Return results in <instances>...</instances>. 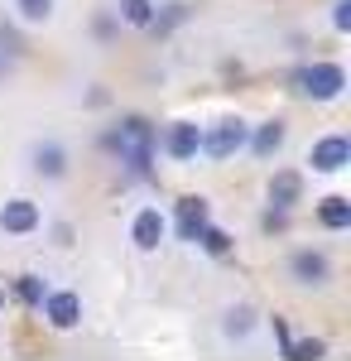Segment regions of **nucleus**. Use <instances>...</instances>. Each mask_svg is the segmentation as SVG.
Segmentation results:
<instances>
[{
    "label": "nucleus",
    "mask_w": 351,
    "mask_h": 361,
    "mask_svg": "<svg viewBox=\"0 0 351 361\" xmlns=\"http://www.w3.org/2000/svg\"><path fill=\"white\" fill-rule=\"evenodd\" d=\"M289 279H294L298 289H327V279H332L327 250H313V246L294 250V255H289Z\"/></svg>",
    "instance_id": "39448f33"
},
{
    "label": "nucleus",
    "mask_w": 351,
    "mask_h": 361,
    "mask_svg": "<svg viewBox=\"0 0 351 361\" xmlns=\"http://www.w3.org/2000/svg\"><path fill=\"white\" fill-rule=\"evenodd\" d=\"M294 92L303 97V102H318V106H327V102H342V92H347V68L342 63H308V68H298L294 78Z\"/></svg>",
    "instance_id": "f03ea898"
},
{
    "label": "nucleus",
    "mask_w": 351,
    "mask_h": 361,
    "mask_svg": "<svg viewBox=\"0 0 351 361\" xmlns=\"http://www.w3.org/2000/svg\"><path fill=\"white\" fill-rule=\"evenodd\" d=\"M250 333H255V308H250V304H231V308H226V318H221V337L245 342Z\"/></svg>",
    "instance_id": "dca6fc26"
},
{
    "label": "nucleus",
    "mask_w": 351,
    "mask_h": 361,
    "mask_svg": "<svg viewBox=\"0 0 351 361\" xmlns=\"http://www.w3.org/2000/svg\"><path fill=\"white\" fill-rule=\"evenodd\" d=\"M101 149H111L116 159H121V169L135 178V183H154L159 173H154V154H159V130L144 121V116H121L116 126H106L101 130V140H97Z\"/></svg>",
    "instance_id": "f257e3e1"
},
{
    "label": "nucleus",
    "mask_w": 351,
    "mask_h": 361,
    "mask_svg": "<svg viewBox=\"0 0 351 361\" xmlns=\"http://www.w3.org/2000/svg\"><path fill=\"white\" fill-rule=\"evenodd\" d=\"M39 313H44V323L54 333H73V328H82V294H73V289H49Z\"/></svg>",
    "instance_id": "20e7f679"
},
{
    "label": "nucleus",
    "mask_w": 351,
    "mask_h": 361,
    "mask_svg": "<svg viewBox=\"0 0 351 361\" xmlns=\"http://www.w3.org/2000/svg\"><path fill=\"white\" fill-rule=\"evenodd\" d=\"M192 20V5L188 0H168V5H154V20H149V34H154V39H168V34H173V29L178 25H188Z\"/></svg>",
    "instance_id": "4468645a"
},
{
    "label": "nucleus",
    "mask_w": 351,
    "mask_h": 361,
    "mask_svg": "<svg viewBox=\"0 0 351 361\" xmlns=\"http://www.w3.org/2000/svg\"><path fill=\"white\" fill-rule=\"evenodd\" d=\"M298 202H303V173L298 169H274L270 173V207L294 212Z\"/></svg>",
    "instance_id": "ddd939ff"
},
{
    "label": "nucleus",
    "mask_w": 351,
    "mask_h": 361,
    "mask_svg": "<svg viewBox=\"0 0 351 361\" xmlns=\"http://www.w3.org/2000/svg\"><path fill=\"white\" fill-rule=\"evenodd\" d=\"M260 226H265V231H284V226H289V212H279V207H270V212L260 217Z\"/></svg>",
    "instance_id": "b1692460"
},
{
    "label": "nucleus",
    "mask_w": 351,
    "mask_h": 361,
    "mask_svg": "<svg viewBox=\"0 0 351 361\" xmlns=\"http://www.w3.org/2000/svg\"><path fill=\"white\" fill-rule=\"evenodd\" d=\"M164 154H168L173 164H192V159L202 154V126H197V121H173V126L164 130Z\"/></svg>",
    "instance_id": "0eeeda50"
},
{
    "label": "nucleus",
    "mask_w": 351,
    "mask_h": 361,
    "mask_svg": "<svg viewBox=\"0 0 351 361\" xmlns=\"http://www.w3.org/2000/svg\"><path fill=\"white\" fill-rule=\"evenodd\" d=\"M29 169H34L44 183L68 178V145H58V140H34V145H29Z\"/></svg>",
    "instance_id": "1a4fd4ad"
},
{
    "label": "nucleus",
    "mask_w": 351,
    "mask_h": 361,
    "mask_svg": "<svg viewBox=\"0 0 351 361\" xmlns=\"http://www.w3.org/2000/svg\"><path fill=\"white\" fill-rule=\"evenodd\" d=\"M116 20L130 29H149V20H154V0H121L116 5Z\"/></svg>",
    "instance_id": "a211bd4d"
},
{
    "label": "nucleus",
    "mask_w": 351,
    "mask_h": 361,
    "mask_svg": "<svg viewBox=\"0 0 351 361\" xmlns=\"http://www.w3.org/2000/svg\"><path fill=\"white\" fill-rule=\"evenodd\" d=\"M313 217H318V226H327V231H351V202L342 193H337V197H323Z\"/></svg>",
    "instance_id": "2eb2a0df"
},
{
    "label": "nucleus",
    "mask_w": 351,
    "mask_h": 361,
    "mask_svg": "<svg viewBox=\"0 0 351 361\" xmlns=\"http://www.w3.org/2000/svg\"><path fill=\"white\" fill-rule=\"evenodd\" d=\"M73 241H78V226H73V222H58L54 226V246H73Z\"/></svg>",
    "instance_id": "393cba45"
},
{
    "label": "nucleus",
    "mask_w": 351,
    "mask_h": 361,
    "mask_svg": "<svg viewBox=\"0 0 351 361\" xmlns=\"http://www.w3.org/2000/svg\"><path fill=\"white\" fill-rule=\"evenodd\" d=\"M270 328H274V342H279V352L289 357V342H294V337H289V323H284V318H274Z\"/></svg>",
    "instance_id": "a878e982"
},
{
    "label": "nucleus",
    "mask_w": 351,
    "mask_h": 361,
    "mask_svg": "<svg viewBox=\"0 0 351 361\" xmlns=\"http://www.w3.org/2000/svg\"><path fill=\"white\" fill-rule=\"evenodd\" d=\"M116 29H121V20H116V10H106V15H97V25H92V34H97L101 44H111V39H116Z\"/></svg>",
    "instance_id": "4be33fe9"
},
{
    "label": "nucleus",
    "mask_w": 351,
    "mask_h": 361,
    "mask_svg": "<svg viewBox=\"0 0 351 361\" xmlns=\"http://www.w3.org/2000/svg\"><path fill=\"white\" fill-rule=\"evenodd\" d=\"M54 5L58 0H15V15H20L25 25H49V20H54Z\"/></svg>",
    "instance_id": "aec40b11"
},
{
    "label": "nucleus",
    "mask_w": 351,
    "mask_h": 361,
    "mask_svg": "<svg viewBox=\"0 0 351 361\" xmlns=\"http://www.w3.org/2000/svg\"><path fill=\"white\" fill-rule=\"evenodd\" d=\"M284 140H289V126L274 116V121H260V126H250V140H245V149H250L255 159H274V154L284 149Z\"/></svg>",
    "instance_id": "f8f14e48"
},
{
    "label": "nucleus",
    "mask_w": 351,
    "mask_h": 361,
    "mask_svg": "<svg viewBox=\"0 0 351 361\" xmlns=\"http://www.w3.org/2000/svg\"><path fill=\"white\" fill-rule=\"evenodd\" d=\"M164 236H168V217H164L159 207H140L135 217H130V241H135V250L154 255L164 246Z\"/></svg>",
    "instance_id": "9d476101"
},
{
    "label": "nucleus",
    "mask_w": 351,
    "mask_h": 361,
    "mask_svg": "<svg viewBox=\"0 0 351 361\" xmlns=\"http://www.w3.org/2000/svg\"><path fill=\"white\" fill-rule=\"evenodd\" d=\"M197 246L207 250V255H216V260H221V255H231V250H236V236H231V231H221V226H202V231H197Z\"/></svg>",
    "instance_id": "6ab92c4d"
},
{
    "label": "nucleus",
    "mask_w": 351,
    "mask_h": 361,
    "mask_svg": "<svg viewBox=\"0 0 351 361\" xmlns=\"http://www.w3.org/2000/svg\"><path fill=\"white\" fill-rule=\"evenodd\" d=\"M5 299H10V294H5V289H0V318H5Z\"/></svg>",
    "instance_id": "cd10ccee"
},
{
    "label": "nucleus",
    "mask_w": 351,
    "mask_h": 361,
    "mask_svg": "<svg viewBox=\"0 0 351 361\" xmlns=\"http://www.w3.org/2000/svg\"><path fill=\"white\" fill-rule=\"evenodd\" d=\"M332 29H337V34L351 29V0H332Z\"/></svg>",
    "instance_id": "5701e85b"
},
{
    "label": "nucleus",
    "mask_w": 351,
    "mask_h": 361,
    "mask_svg": "<svg viewBox=\"0 0 351 361\" xmlns=\"http://www.w3.org/2000/svg\"><path fill=\"white\" fill-rule=\"evenodd\" d=\"M351 164V140L347 135H318L313 145H308V169L313 173H342V169Z\"/></svg>",
    "instance_id": "423d86ee"
},
{
    "label": "nucleus",
    "mask_w": 351,
    "mask_h": 361,
    "mask_svg": "<svg viewBox=\"0 0 351 361\" xmlns=\"http://www.w3.org/2000/svg\"><path fill=\"white\" fill-rule=\"evenodd\" d=\"M245 140H250V121H241V116H221L216 126L202 130V154L216 159V164H226V159H236V154L245 149Z\"/></svg>",
    "instance_id": "7ed1b4c3"
},
{
    "label": "nucleus",
    "mask_w": 351,
    "mask_h": 361,
    "mask_svg": "<svg viewBox=\"0 0 351 361\" xmlns=\"http://www.w3.org/2000/svg\"><path fill=\"white\" fill-rule=\"evenodd\" d=\"M39 226H44V212H39L34 197H10V202H0V231H5V236H34Z\"/></svg>",
    "instance_id": "6e6552de"
},
{
    "label": "nucleus",
    "mask_w": 351,
    "mask_h": 361,
    "mask_svg": "<svg viewBox=\"0 0 351 361\" xmlns=\"http://www.w3.org/2000/svg\"><path fill=\"white\" fill-rule=\"evenodd\" d=\"M318 357H327V342L323 337H303V342H289L284 361H318Z\"/></svg>",
    "instance_id": "412c9836"
},
{
    "label": "nucleus",
    "mask_w": 351,
    "mask_h": 361,
    "mask_svg": "<svg viewBox=\"0 0 351 361\" xmlns=\"http://www.w3.org/2000/svg\"><path fill=\"white\" fill-rule=\"evenodd\" d=\"M10 294H15V304L39 308V304H44V294H49V284H44V275H20L15 284H10Z\"/></svg>",
    "instance_id": "f3484780"
},
{
    "label": "nucleus",
    "mask_w": 351,
    "mask_h": 361,
    "mask_svg": "<svg viewBox=\"0 0 351 361\" xmlns=\"http://www.w3.org/2000/svg\"><path fill=\"white\" fill-rule=\"evenodd\" d=\"M207 222H212V207H207L202 193L178 197V207H173V231H178V241H197V231Z\"/></svg>",
    "instance_id": "9b49d317"
},
{
    "label": "nucleus",
    "mask_w": 351,
    "mask_h": 361,
    "mask_svg": "<svg viewBox=\"0 0 351 361\" xmlns=\"http://www.w3.org/2000/svg\"><path fill=\"white\" fill-rule=\"evenodd\" d=\"M5 54H15V44H10V39L0 34V68H5Z\"/></svg>",
    "instance_id": "bb28decb"
}]
</instances>
